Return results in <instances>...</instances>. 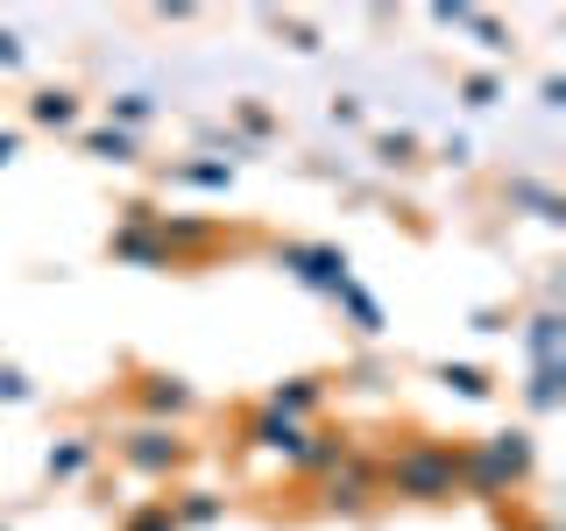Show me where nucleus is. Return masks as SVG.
<instances>
[{
  "mask_svg": "<svg viewBox=\"0 0 566 531\" xmlns=\"http://www.w3.org/2000/svg\"><path fill=\"white\" fill-rule=\"evenodd\" d=\"M376 482L397 503H453L460 496V447L432 433H411L389 460H376Z\"/></svg>",
  "mask_w": 566,
  "mask_h": 531,
  "instance_id": "1",
  "label": "nucleus"
},
{
  "mask_svg": "<svg viewBox=\"0 0 566 531\" xmlns=\"http://www.w3.org/2000/svg\"><path fill=\"white\" fill-rule=\"evenodd\" d=\"M531 468H538V447H531L524 425H510V433H489L474 439V447H460V496H517L531 482Z\"/></svg>",
  "mask_w": 566,
  "mask_h": 531,
  "instance_id": "2",
  "label": "nucleus"
},
{
  "mask_svg": "<svg viewBox=\"0 0 566 531\" xmlns=\"http://www.w3.org/2000/svg\"><path fill=\"white\" fill-rule=\"evenodd\" d=\"M114 460L142 482H170V475L191 468V439L177 425H135L128 439H114Z\"/></svg>",
  "mask_w": 566,
  "mask_h": 531,
  "instance_id": "3",
  "label": "nucleus"
},
{
  "mask_svg": "<svg viewBox=\"0 0 566 531\" xmlns=\"http://www.w3.org/2000/svg\"><path fill=\"white\" fill-rule=\"evenodd\" d=\"M276 270H291L305 291L318 298H340L347 283H354V262H347V248H333V241H276Z\"/></svg>",
  "mask_w": 566,
  "mask_h": 531,
  "instance_id": "4",
  "label": "nucleus"
},
{
  "mask_svg": "<svg viewBox=\"0 0 566 531\" xmlns=\"http://www.w3.org/2000/svg\"><path fill=\"white\" fill-rule=\"evenodd\" d=\"M376 496H382L376 454H361V447H354L333 475H318V510H326V518H361V510H376Z\"/></svg>",
  "mask_w": 566,
  "mask_h": 531,
  "instance_id": "5",
  "label": "nucleus"
},
{
  "mask_svg": "<svg viewBox=\"0 0 566 531\" xmlns=\"http://www.w3.org/2000/svg\"><path fill=\"white\" fill-rule=\"evenodd\" d=\"M135 404L149 412V425H185L199 412V389L185 376H170V368H135Z\"/></svg>",
  "mask_w": 566,
  "mask_h": 531,
  "instance_id": "6",
  "label": "nucleus"
},
{
  "mask_svg": "<svg viewBox=\"0 0 566 531\" xmlns=\"http://www.w3.org/2000/svg\"><path fill=\"white\" fill-rule=\"evenodd\" d=\"M305 433H312V425H291V418H276V412L255 404V412L241 418V454H276L283 468H291L297 447H305Z\"/></svg>",
  "mask_w": 566,
  "mask_h": 531,
  "instance_id": "7",
  "label": "nucleus"
},
{
  "mask_svg": "<svg viewBox=\"0 0 566 531\" xmlns=\"http://www.w3.org/2000/svg\"><path fill=\"white\" fill-rule=\"evenodd\" d=\"M326 404V376H283L270 397H262V412L291 418V425H312V412Z\"/></svg>",
  "mask_w": 566,
  "mask_h": 531,
  "instance_id": "8",
  "label": "nucleus"
},
{
  "mask_svg": "<svg viewBox=\"0 0 566 531\" xmlns=\"http://www.w3.org/2000/svg\"><path fill=\"white\" fill-rule=\"evenodd\" d=\"M78 121H85L78 85H35L29 93V128H78Z\"/></svg>",
  "mask_w": 566,
  "mask_h": 531,
  "instance_id": "9",
  "label": "nucleus"
},
{
  "mask_svg": "<svg viewBox=\"0 0 566 531\" xmlns=\"http://www.w3.org/2000/svg\"><path fill=\"white\" fill-rule=\"evenodd\" d=\"M347 454H354V433H333V425H312L291 468H297V475H333V468H340Z\"/></svg>",
  "mask_w": 566,
  "mask_h": 531,
  "instance_id": "10",
  "label": "nucleus"
},
{
  "mask_svg": "<svg viewBox=\"0 0 566 531\" xmlns=\"http://www.w3.org/2000/svg\"><path fill=\"white\" fill-rule=\"evenodd\" d=\"M93 460H99V439L93 433H64L57 447H50V482H85V475H93Z\"/></svg>",
  "mask_w": 566,
  "mask_h": 531,
  "instance_id": "11",
  "label": "nucleus"
},
{
  "mask_svg": "<svg viewBox=\"0 0 566 531\" xmlns=\"http://www.w3.org/2000/svg\"><path fill=\"white\" fill-rule=\"evenodd\" d=\"M503 206H524L531 220H545V227L566 220V199H559L553 185H538V177H510V185H503Z\"/></svg>",
  "mask_w": 566,
  "mask_h": 531,
  "instance_id": "12",
  "label": "nucleus"
},
{
  "mask_svg": "<svg viewBox=\"0 0 566 531\" xmlns=\"http://www.w3.org/2000/svg\"><path fill=\"white\" fill-rule=\"evenodd\" d=\"M559 347H566V319H559L553 305L531 312V319H524V354H531V368H553Z\"/></svg>",
  "mask_w": 566,
  "mask_h": 531,
  "instance_id": "13",
  "label": "nucleus"
},
{
  "mask_svg": "<svg viewBox=\"0 0 566 531\" xmlns=\"http://www.w3.org/2000/svg\"><path fill=\"white\" fill-rule=\"evenodd\" d=\"M170 518H177V531L220 524V518H227V496H220V489H177V496H170Z\"/></svg>",
  "mask_w": 566,
  "mask_h": 531,
  "instance_id": "14",
  "label": "nucleus"
},
{
  "mask_svg": "<svg viewBox=\"0 0 566 531\" xmlns=\"http://www.w3.org/2000/svg\"><path fill=\"white\" fill-rule=\"evenodd\" d=\"M164 185H191V191H227L234 185V164L227 156H191V164H170Z\"/></svg>",
  "mask_w": 566,
  "mask_h": 531,
  "instance_id": "15",
  "label": "nucleus"
},
{
  "mask_svg": "<svg viewBox=\"0 0 566 531\" xmlns=\"http://www.w3.org/2000/svg\"><path fill=\"white\" fill-rule=\"evenodd\" d=\"M78 149L93 156V164H114V170H120V164H135V156H142V142H135V135H120V128H85V135H78Z\"/></svg>",
  "mask_w": 566,
  "mask_h": 531,
  "instance_id": "16",
  "label": "nucleus"
},
{
  "mask_svg": "<svg viewBox=\"0 0 566 531\" xmlns=\"http://www.w3.org/2000/svg\"><path fill=\"white\" fill-rule=\"evenodd\" d=\"M432 376L447 383L453 397H468V404H489V397H495V376H489V368H474V362H439Z\"/></svg>",
  "mask_w": 566,
  "mask_h": 531,
  "instance_id": "17",
  "label": "nucleus"
},
{
  "mask_svg": "<svg viewBox=\"0 0 566 531\" xmlns=\"http://www.w3.org/2000/svg\"><path fill=\"white\" fill-rule=\"evenodd\" d=\"M333 305H347V319H354V333H361V341H376V333L389 326V319H382V305H376V298L361 291V283H347V291L333 298Z\"/></svg>",
  "mask_w": 566,
  "mask_h": 531,
  "instance_id": "18",
  "label": "nucleus"
},
{
  "mask_svg": "<svg viewBox=\"0 0 566 531\" xmlns=\"http://www.w3.org/2000/svg\"><path fill=\"white\" fill-rule=\"evenodd\" d=\"M559 383H566V368L553 362V368H531V383H524V404H531V412H559Z\"/></svg>",
  "mask_w": 566,
  "mask_h": 531,
  "instance_id": "19",
  "label": "nucleus"
},
{
  "mask_svg": "<svg viewBox=\"0 0 566 531\" xmlns=\"http://www.w3.org/2000/svg\"><path fill=\"white\" fill-rule=\"evenodd\" d=\"M106 114H114V121H106V128H120V135H135V128H142V121H149V114H156V100H149V93H114V100H106Z\"/></svg>",
  "mask_w": 566,
  "mask_h": 531,
  "instance_id": "20",
  "label": "nucleus"
},
{
  "mask_svg": "<svg viewBox=\"0 0 566 531\" xmlns=\"http://www.w3.org/2000/svg\"><path fill=\"white\" fill-rule=\"evenodd\" d=\"M376 164H382V170H411V164H418V135H403V128L376 135Z\"/></svg>",
  "mask_w": 566,
  "mask_h": 531,
  "instance_id": "21",
  "label": "nucleus"
},
{
  "mask_svg": "<svg viewBox=\"0 0 566 531\" xmlns=\"http://www.w3.org/2000/svg\"><path fill=\"white\" fill-rule=\"evenodd\" d=\"M120 531H177V518H170V496H149L142 510H128V518H120Z\"/></svg>",
  "mask_w": 566,
  "mask_h": 531,
  "instance_id": "22",
  "label": "nucleus"
},
{
  "mask_svg": "<svg viewBox=\"0 0 566 531\" xmlns=\"http://www.w3.org/2000/svg\"><path fill=\"white\" fill-rule=\"evenodd\" d=\"M227 114H234V128L241 135H276V114H270V106H262V100H234V106H227Z\"/></svg>",
  "mask_w": 566,
  "mask_h": 531,
  "instance_id": "23",
  "label": "nucleus"
},
{
  "mask_svg": "<svg viewBox=\"0 0 566 531\" xmlns=\"http://www.w3.org/2000/svg\"><path fill=\"white\" fill-rule=\"evenodd\" d=\"M460 100H468V106H495V100H503V79H495V71H468V79H460Z\"/></svg>",
  "mask_w": 566,
  "mask_h": 531,
  "instance_id": "24",
  "label": "nucleus"
},
{
  "mask_svg": "<svg viewBox=\"0 0 566 531\" xmlns=\"http://www.w3.org/2000/svg\"><path fill=\"white\" fill-rule=\"evenodd\" d=\"M468 29H474V43H482V50H510V29L489 22V14H468Z\"/></svg>",
  "mask_w": 566,
  "mask_h": 531,
  "instance_id": "25",
  "label": "nucleus"
},
{
  "mask_svg": "<svg viewBox=\"0 0 566 531\" xmlns=\"http://www.w3.org/2000/svg\"><path fill=\"white\" fill-rule=\"evenodd\" d=\"M35 397V389H29V376H22V368H8V362H0V404H29Z\"/></svg>",
  "mask_w": 566,
  "mask_h": 531,
  "instance_id": "26",
  "label": "nucleus"
},
{
  "mask_svg": "<svg viewBox=\"0 0 566 531\" xmlns=\"http://www.w3.org/2000/svg\"><path fill=\"white\" fill-rule=\"evenodd\" d=\"M22 64H29L22 35H14V29H0V71H22Z\"/></svg>",
  "mask_w": 566,
  "mask_h": 531,
  "instance_id": "27",
  "label": "nucleus"
},
{
  "mask_svg": "<svg viewBox=\"0 0 566 531\" xmlns=\"http://www.w3.org/2000/svg\"><path fill=\"white\" fill-rule=\"evenodd\" d=\"M283 35H291V50H305V58H312V50H318V29L312 22H276Z\"/></svg>",
  "mask_w": 566,
  "mask_h": 531,
  "instance_id": "28",
  "label": "nucleus"
},
{
  "mask_svg": "<svg viewBox=\"0 0 566 531\" xmlns=\"http://www.w3.org/2000/svg\"><path fill=\"white\" fill-rule=\"evenodd\" d=\"M326 114H333V128H361V100H333Z\"/></svg>",
  "mask_w": 566,
  "mask_h": 531,
  "instance_id": "29",
  "label": "nucleus"
},
{
  "mask_svg": "<svg viewBox=\"0 0 566 531\" xmlns=\"http://www.w3.org/2000/svg\"><path fill=\"white\" fill-rule=\"evenodd\" d=\"M14 156H22V128H0V170H8Z\"/></svg>",
  "mask_w": 566,
  "mask_h": 531,
  "instance_id": "30",
  "label": "nucleus"
}]
</instances>
